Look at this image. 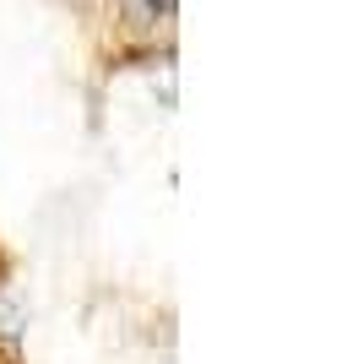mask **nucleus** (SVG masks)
Masks as SVG:
<instances>
[{
	"label": "nucleus",
	"mask_w": 358,
	"mask_h": 364,
	"mask_svg": "<svg viewBox=\"0 0 358 364\" xmlns=\"http://www.w3.org/2000/svg\"><path fill=\"white\" fill-rule=\"evenodd\" d=\"M125 11H131L136 22H163V16L174 11V0H125Z\"/></svg>",
	"instance_id": "1"
}]
</instances>
